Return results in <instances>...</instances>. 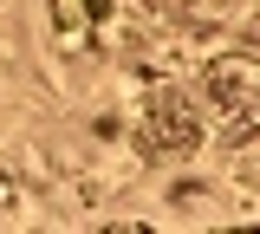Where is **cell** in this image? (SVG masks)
Wrapping results in <instances>:
<instances>
[{
  "label": "cell",
  "mask_w": 260,
  "mask_h": 234,
  "mask_svg": "<svg viewBox=\"0 0 260 234\" xmlns=\"http://www.w3.org/2000/svg\"><path fill=\"white\" fill-rule=\"evenodd\" d=\"M208 91H215V104H221L228 117L260 124V65H247V59H228V65L208 72Z\"/></svg>",
  "instance_id": "6da1fadb"
}]
</instances>
